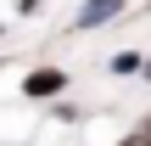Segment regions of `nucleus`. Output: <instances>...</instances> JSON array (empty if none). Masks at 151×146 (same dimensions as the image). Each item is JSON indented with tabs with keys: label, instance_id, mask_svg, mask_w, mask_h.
I'll list each match as a JSON object with an SVG mask.
<instances>
[{
	"label": "nucleus",
	"instance_id": "7ed1b4c3",
	"mask_svg": "<svg viewBox=\"0 0 151 146\" xmlns=\"http://www.w3.org/2000/svg\"><path fill=\"white\" fill-rule=\"evenodd\" d=\"M140 68H146V51H134V45H123V51L106 56V73L112 79H140Z\"/></svg>",
	"mask_w": 151,
	"mask_h": 146
},
{
	"label": "nucleus",
	"instance_id": "f257e3e1",
	"mask_svg": "<svg viewBox=\"0 0 151 146\" xmlns=\"http://www.w3.org/2000/svg\"><path fill=\"white\" fill-rule=\"evenodd\" d=\"M67 90H73V73L56 68V62H34V68L22 73V84H17V96H22L28 107H50V101H62Z\"/></svg>",
	"mask_w": 151,
	"mask_h": 146
},
{
	"label": "nucleus",
	"instance_id": "f03ea898",
	"mask_svg": "<svg viewBox=\"0 0 151 146\" xmlns=\"http://www.w3.org/2000/svg\"><path fill=\"white\" fill-rule=\"evenodd\" d=\"M123 6H129V0H78V11H73V28H78V34H90V28H106V23H118V17H123Z\"/></svg>",
	"mask_w": 151,
	"mask_h": 146
},
{
	"label": "nucleus",
	"instance_id": "20e7f679",
	"mask_svg": "<svg viewBox=\"0 0 151 146\" xmlns=\"http://www.w3.org/2000/svg\"><path fill=\"white\" fill-rule=\"evenodd\" d=\"M45 118H50V124H84V118H90V107H78L73 96H62V101H50V107H45Z\"/></svg>",
	"mask_w": 151,
	"mask_h": 146
},
{
	"label": "nucleus",
	"instance_id": "39448f33",
	"mask_svg": "<svg viewBox=\"0 0 151 146\" xmlns=\"http://www.w3.org/2000/svg\"><path fill=\"white\" fill-rule=\"evenodd\" d=\"M34 11H45V0H17V17H34Z\"/></svg>",
	"mask_w": 151,
	"mask_h": 146
},
{
	"label": "nucleus",
	"instance_id": "423d86ee",
	"mask_svg": "<svg viewBox=\"0 0 151 146\" xmlns=\"http://www.w3.org/2000/svg\"><path fill=\"white\" fill-rule=\"evenodd\" d=\"M140 84L151 90V51H146V68H140Z\"/></svg>",
	"mask_w": 151,
	"mask_h": 146
}]
</instances>
